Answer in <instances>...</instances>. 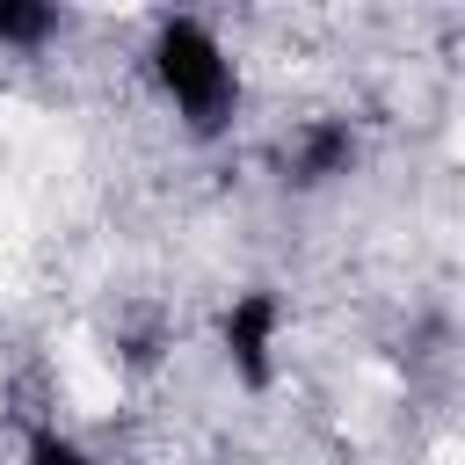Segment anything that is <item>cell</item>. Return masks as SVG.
<instances>
[{"mask_svg": "<svg viewBox=\"0 0 465 465\" xmlns=\"http://www.w3.org/2000/svg\"><path fill=\"white\" fill-rule=\"evenodd\" d=\"M153 73L160 87L174 94V109L189 116V131H225L232 102H240V80H232V58L218 51V36L196 22V15H167L160 36H153Z\"/></svg>", "mask_w": 465, "mask_h": 465, "instance_id": "cell-1", "label": "cell"}, {"mask_svg": "<svg viewBox=\"0 0 465 465\" xmlns=\"http://www.w3.org/2000/svg\"><path fill=\"white\" fill-rule=\"evenodd\" d=\"M276 327H283V305L269 298V291H240L232 305H225V327H218V341H225V363H232V378L240 385H269V356H276Z\"/></svg>", "mask_w": 465, "mask_h": 465, "instance_id": "cell-2", "label": "cell"}, {"mask_svg": "<svg viewBox=\"0 0 465 465\" xmlns=\"http://www.w3.org/2000/svg\"><path fill=\"white\" fill-rule=\"evenodd\" d=\"M349 160H356V131H349L341 116H320V124L298 131L291 182H334V174H349Z\"/></svg>", "mask_w": 465, "mask_h": 465, "instance_id": "cell-3", "label": "cell"}, {"mask_svg": "<svg viewBox=\"0 0 465 465\" xmlns=\"http://www.w3.org/2000/svg\"><path fill=\"white\" fill-rule=\"evenodd\" d=\"M58 7H44V0H0V44H15V51H36V44H51L58 36Z\"/></svg>", "mask_w": 465, "mask_h": 465, "instance_id": "cell-4", "label": "cell"}, {"mask_svg": "<svg viewBox=\"0 0 465 465\" xmlns=\"http://www.w3.org/2000/svg\"><path fill=\"white\" fill-rule=\"evenodd\" d=\"M22 465H94V458H87L80 443H65L58 429H36V436H29V450H22Z\"/></svg>", "mask_w": 465, "mask_h": 465, "instance_id": "cell-5", "label": "cell"}]
</instances>
